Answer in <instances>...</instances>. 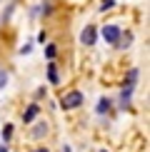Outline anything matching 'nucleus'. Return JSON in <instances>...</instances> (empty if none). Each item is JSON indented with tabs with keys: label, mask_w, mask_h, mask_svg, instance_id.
<instances>
[{
	"label": "nucleus",
	"mask_w": 150,
	"mask_h": 152,
	"mask_svg": "<svg viewBox=\"0 0 150 152\" xmlns=\"http://www.w3.org/2000/svg\"><path fill=\"white\" fill-rule=\"evenodd\" d=\"M60 105H62V110H75V107H80V105H83V92H78V90H73V92H68V95H62V100H60Z\"/></svg>",
	"instance_id": "nucleus-1"
},
{
	"label": "nucleus",
	"mask_w": 150,
	"mask_h": 152,
	"mask_svg": "<svg viewBox=\"0 0 150 152\" xmlns=\"http://www.w3.org/2000/svg\"><path fill=\"white\" fill-rule=\"evenodd\" d=\"M103 37H105V42H110V45H118V40H120V28H118V25H105L103 28Z\"/></svg>",
	"instance_id": "nucleus-2"
},
{
	"label": "nucleus",
	"mask_w": 150,
	"mask_h": 152,
	"mask_svg": "<svg viewBox=\"0 0 150 152\" xmlns=\"http://www.w3.org/2000/svg\"><path fill=\"white\" fill-rule=\"evenodd\" d=\"M80 42H83V45H93V42H95V28H93V25H85V30L80 33Z\"/></svg>",
	"instance_id": "nucleus-3"
},
{
	"label": "nucleus",
	"mask_w": 150,
	"mask_h": 152,
	"mask_svg": "<svg viewBox=\"0 0 150 152\" xmlns=\"http://www.w3.org/2000/svg\"><path fill=\"white\" fill-rule=\"evenodd\" d=\"M35 115H38V105H30L28 110H25L23 120H25V122H33V120H35Z\"/></svg>",
	"instance_id": "nucleus-4"
},
{
	"label": "nucleus",
	"mask_w": 150,
	"mask_h": 152,
	"mask_svg": "<svg viewBox=\"0 0 150 152\" xmlns=\"http://www.w3.org/2000/svg\"><path fill=\"white\" fill-rule=\"evenodd\" d=\"M48 80L50 82H53V85H58V70H55V65H53V62H50V65H48Z\"/></svg>",
	"instance_id": "nucleus-5"
},
{
	"label": "nucleus",
	"mask_w": 150,
	"mask_h": 152,
	"mask_svg": "<svg viewBox=\"0 0 150 152\" xmlns=\"http://www.w3.org/2000/svg\"><path fill=\"white\" fill-rule=\"evenodd\" d=\"M110 110V100H100L98 102V112H108Z\"/></svg>",
	"instance_id": "nucleus-6"
},
{
	"label": "nucleus",
	"mask_w": 150,
	"mask_h": 152,
	"mask_svg": "<svg viewBox=\"0 0 150 152\" xmlns=\"http://www.w3.org/2000/svg\"><path fill=\"white\" fill-rule=\"evenodd\" d=\"M10 135H12V125H5L3 127V140H10Z\"/></svg>",
	"instance_id": "nucleus-7"
},
{
	"label": "nucleus",
	"mask_w": 150,
	"mask_h": 152,
	"mask_svg": "<svg viewBox=\"0 0 150 152\" xmlns=\"http://www.w3.org/2000/svg\"><path fill=\"white\" fill-rule=\"evenodd\" d=\"M40 135H45V125H38L33 130V137H40Z\"/></svg>",
	"instance_id": "nucleus-8"
},
{
	"label": "nucleus",
	"mask_w": 150,
	"mask_h": 152,
	"mask_svg": "<svg viewBox=\"0 0 150 152\" xmlns=\"http://www.w3.org/2000/svg\"><path fill=\"white\" fill-rule=\"evenodd\" d=\"M112 5H115V3H112V0H103V3H100V10H110Z\"/></svg>",
	"instance_id": "nucleus-9"
},
{
	"label": "nucleus",
	"mask_w": 150,
	"mask_h": 152,
	"mask_svg": "<svg viewBox=\"0 0 150 152\" xmlns=\"http://www.w3.org/2000/svg\"><path fill=\"white\" fill-rule=\"evenodd\" d=\"M45 55L53 60V58H55V45H48V48H45Z\"/></svg>",
	"instance_id": "nucleus-10"
},
{
	"label": "nucleus",
	"mask_w": 150,
	"mask_h": 152,
	"mask_svg": "<svg viewBox=\"0 0 150 152\" xmlns=\"http://www.w3.org/2000/svg\"><path fill=\"white\" fill-rule=\"evenodd\" d=\"M5 82H8V72H5V70H0V87H3Z\"/></svg>",
	"instance_id": "nucleus-11"
},
{
	"label": "nucleus",
	"mask_w": 150,
	"mask_h": 152,
	"mask_svg": "<svg viewBox=\"0 0 150 152\" xmlns=\"http://www.w3.org/2000/svg\"><path fill=\"white\" fill-rule=\"evenodd\" d=\"M62 152H70V147H62Z\"/></svg>",
	"instance_id": "nucleus-12"
},
{
	"label": "nucleus",
	"mask_w": 150,
	"mask_h": 152,
	"mask_svg": "<svg viewBox=\"0 0 150 152\" xmlns=\"http://www.w3.org/2000/svg\"><path fill=\"white\" fill-rule=\"evenodd\" d=\"M0 152H8V150H5V147H0Z\"/></svg>",
	"instance_id": "nucleus-13"
},
{
	"label": "nucleus",
	"mask_w": 150,
	"mask_h": 152,
	"mask_svg": "<svg viewBox=\"0 0 150 152\" xmlns=\"http://www.w3.org/2000/svg\"><path fill=\"white\" fill-rule=\"evenodd\" d=\"M35 152H48V150H35Z\"/></svg>",
	"instance_id": "nucleus-14"
}]
</instances>
